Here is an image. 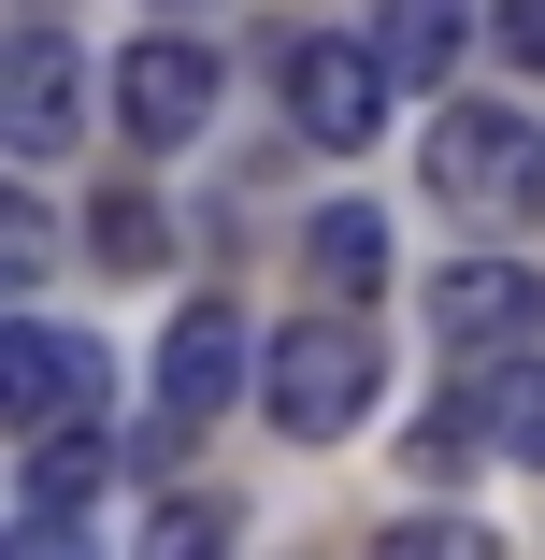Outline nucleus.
<instances>
[{
  "instance_id": "nucleus-16",
  "label": "nucleus",
  "mask_w": 545,
  "mask_h": 560,
  "mask_svg": "<svg viewBox=\"0 0 545 560\" xmlns=\"http://www.w3.org/2000/svg\"><path fill=\"white\" fill-rule=\"evenodd\" d=\"M374 560H488V532H474V517H402Z\"/></svg>"
},
{
  "instance_id": "nucleus-9",
  "label": "nucleus",
  "mask_w": 545,
  "mask_h": 560,
  "mask_svg": "<svg viewBox=\"0 0 545 560\" xmlns=\"http://www.w3.org/2000/svg\"><path fill=\"white\" fill-rule=\"evenodd\" d=\"M374 44H388L402 86H460V58H474V0H388Z\"/></svg>"
},
{
  "instance_id": "nucleus-10",
  "label": "nucleus",
  "mask_w": 545,
  "mask_h": 560,
  "mask_svg": "<svg viewBox=\"0 0 545 560\" xmlns=\"http://www.w3.org/2000/svg\"><path fill=\"white\" fill-rule=\"evenodd\" d=\"M301 273H316V302H359V288H388V215L374 201H331L301 231Z\"/></svg>"
},
{
  "instance_id": "nucleus-11",
  "label": "nucleus",
  "mask_w": 545,
  "mask_h": 560,
  "mask_svg": "<svg viewBox=\"0 0 545 560\" xmlns=\"http://www.w3.org/2000/svg\"><path fill=\"white\" fill-rule=\"evenodd\" d=\"M100 489H116V431H86V417L29 431V503H100Z\"/></svg>"
},
{
  "instance_id": "nucleus-2",
  "label": "nucleus",
  "mask_w": 545,
  "mask_h": 560,
  "mask_svg": "<svg viewBox=\"0 0 545 560\" xmlns=\"http://www.w3.org/2000/svg\"><path fill=\"white\" fill-rule=\"evenodd\" d=\"M430 201L460 231H531L545 215V130L502 116V101H446L430 116Z\"/></svg>"
},
{
  "instance_id": "nucleus-6",
  "label": "nucleus",
  "mask_w": 545,
  "mask_h": 560,
  "mask_svg": "<svg viewBox=\"0 0 545 560\" xmlns=\"http://www.w3.org/2000/svg\"><path fill=\"white\" fill-rule=\"evenodd\" d=\"M86 130V58L58 30H15V58H0V144L15 159H58Z\"/></svg>"
},
{
  "instance_id": "nucleus-4",
  "label": "nucleus",
  "mask_w": 545,
  "mask_h": 560,
  "mask_svg": "<svg viewBox=\"0 0 545 560\" xmlns=\"http://www.w3.org/2000/svg\"><path fill=\"white\" fill-rule=\"evenodd\" d=\"M430 330H446V360H517L531 330H545V273L531 259H446Z\"/></svg>"
},
{
  "instance_id": "nucleus-18",
  "label": "nucleus",
  "mask_w": 545,
  "mask_h": 560,
  "mask_svg": "<svg viewBox=\"0 0 545 560\" xmlns=\"http://www.w3.org/2000/svg\"><path fill=\"white\" fill-rule=\"evenodd\" d=\"M502 44H517V58L545 72V0H502Z\"/></svg>"
},
{
  "instance_id": "nucleus-1",
  "label": "nucleus",
  "mask_w": 545,
  "mask_h": 560,
  "mask_svg": "<svg viewBox=\"0 0 545 560\" xmlns=\"http://www.w3.org/2000/svg\"><path fill=\"white\" fill-rule=\"evenodd\" d=\"M374 388H388V346H374V316H359V302L287 316V330H273V360H259L273 431H301V445H331L345 417H374Z\"/></svg>"
},
{
  "instance_id": "nucleus-15",
  "label": "nucleus",
  "mask_w": 545,
  "mask_h": 560,
  "mask_svg": "<svg viewBox=\"0 0 545 560\" xmlns=\"http://www.w3.org/2000/svg\"><path fill=\"white\" fill-rule=\"evenodd\" d=\"M15 560H100L86 503H29V517H15Z\"/></svg>"
},
{
  "instance_id": "nucleus-7",
  "label": "nucleus",
  "mask_w": 545,
  "mask_h": 560,
  "mask_svg": "<svg viewBox=\"0 0 545 560\" xmlns=\"http://www.w3.org/2000/svg\"><path fill=\"white\" fill-rule=\"evenodd\" d=\"M245 374H259V360H245V316H230V302H187V316H173V346H158V417H187V431H201V417H230Z\"/></svg>"
},
{
  "instance_id": "nucleus-3",
  "label": "nucleus",
  "mask_w": 545,
  "mask_h": 560,
  "mask_svg": "<svg viewBox=\"0 0 545 560\" xmlns=\"http://www.w3.org/2000/svg\"><path fill=\"white\" fill-rule=\"evenodd\" d=\"M100 402H116V360H100V346H72V330H44V316L0 330V417H15V431L100 417Z\"/></svg>"
},
{
  "instance_id": "nucleus-13",
  "label": "nucleus",
  "mask_w": 545,
  "mask_h": 560,
  "mask_svg": "<svg viewBox=\"0 0 545 560\" xmlns=\"http://www.w3.org/2000/svg\"><path fill=\"white\" fill-rule=\"evenodd\" d=\"M215 546H230V503H158L130 560H215Z\"/></svg>"
},
{
  "instance_id": "nucleus-8",
  "label": "nucleus",
  "mask_w": 545,
  "mask_h": 560,
  "mask_svg": "<svg viewBox=\"0 0 545 560\" xmlns=\"http://www.w3.org/2000/svg\"><path fill=\"white\" fill-rule=\"evenodd\" d=\"M116 116H130L144 144H187V130L215 116V58H201V44H173V30H158V44H130V58H116Z\"/></svg>"
},
{
  "instance_id": "nucleus-17",
  "label": "nucleus",
  "mask_w": 545,
  "mask_h": 560,
  "mask_svg": "<svg viewBox=\"0 0 545 560\" xmlns=\"http://www.w3.org/2000/svg\"><path fill=\"white\" fill-rule=\"evenodd\" d=\"M86 231H100V259H130V273H144V259L173 245V231H158V201H100V215H86Z\"/></svg>"
},
{
  "instance_id": "nucleus-14",
  "label": "nucleus",
  "mask_w": 545,
  "mask_h": 560,
  "mask_svg": "<svg viewBox=\"0 0 545 560\" xmlns=\"http://www.w3.org/2000/svg\"><path fill=\"white\" fill-rule=\"evenodd\" d=\"M488 417H502V460H531V475H545V360H517V374L488 388Z\"/></svg>"
},
{
  "instance_id": "nucleus-12",
  "label": "nucleus",
  "mask_w": 545,
  "mask_h": 560,
  "mask_svg": "<svg viewBox=\"0 0 545 560\" xmlns=\"http://www.w3.org/2000/svg\"><path fill=\"white\" fill-rule=\"evenodd\" d=\"M488 445H502V417H488V388H446V402H430V431H416V475H474Z\"/></svg>"
},
{
  "instance_id": "nucleus-5",
  "label": "nucleus",
  "mask_w": 545,
  "mask_h": 560,
  "mask_svg": "<svg viewBox=\"0 0 545 560\" xmlns=\"http://www.w3.org/2000/svg\"><path fill=\"white\" fill-rule=\"evenodd\" d=\"M388 101H402L388 44H301V58H287V116H301L316 144H374Z\"/></svg>"
}]
</instances>
